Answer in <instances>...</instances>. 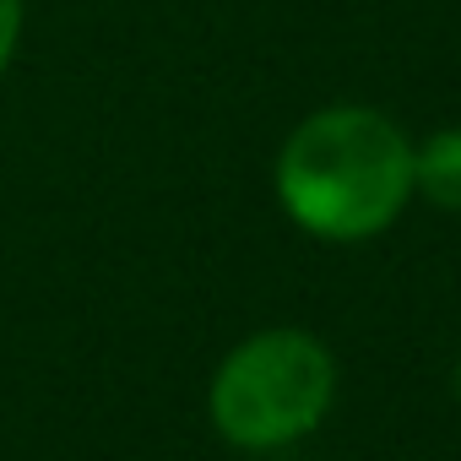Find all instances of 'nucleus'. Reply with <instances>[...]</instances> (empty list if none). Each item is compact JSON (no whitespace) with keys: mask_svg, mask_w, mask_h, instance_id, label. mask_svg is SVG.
Wrapping results in <instances>:
<instances>
[{"mask_svg":"<svg viewBox=\"0 0 461 461\" xmlns=\"http://www.w3.org/2000/svg\"><path fill=\"white\" fill-rule=\"evenodd\" d=\"M17 39H23V0H0V77L17 55Z\"/></svg>","mask_w":461,"mask_h":461,"instance_id":"20e7f679","label":"nucleus"},{"mask_svg":"<svg viewBox=\"0 0 461 461\" xmlns=\"http://www.w3.org/2000/svg\"><path fill=\"white\" fill-rule=\"evenodd\" d=\"M337 396V358L321 337L277 326L256 331L212 375V423L240 450H283L321 429Z\"/></svg>","mask_w":461,"mask_h":461,"instance_id":"f03ea898","label":"nucleus"},{"mask_svg":"<svg viewBox=\"0 0 461 461\" xmlns=\"http://www.w3.org/2000/svg\"><path fill=\"white\" fill-rule=\"evenodd\" d=\"M412 195L434 201L439 212H461V125H445L412 147Z\"/></svg>","mask_w":461,"mask_h":461,"instance_id":"7ed1b4c3","label":"nucleus"},{"mask_svg":"<svg viewBox=\"0 0 461 461\" xmlns=\"http://www.w3.org/2000/svg\"><path fill=\"white\" fill-rule=\"evenodd\" d=\"M456 396H461V358H456Z\"/></svg>","mask_w":461,"mask_h":461,"instance_id":"39448f33","label":"nucleus"},{"mask_svg":"<svg viewBox=\"0 0 461 461\" xmlns=\"http://www.w3.org/2000/svg\"><path fill=\"white\" fill-rule=\"evenodd\" d=\"M412 195V141L380 109L337 104L294 125L277 152V201L315 240H375Z\"/></svg>","mask_w":461,"mask_h":461,"instance_id":"f257e3e1","label":"nucleus"}]
</instances>
